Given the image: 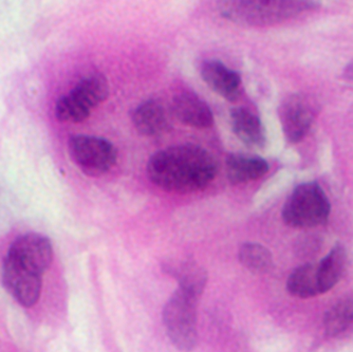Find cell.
Segmentation results:
<instances>
[{
	"mask_svg": "<svg viewBox=\"0 0 353 352\" xmlns=\"http://www.w3.org/2000/svg\"><path fill=\"white\" fill-rule=\"evenodd\" d=\"M227 177L232 184H243L263 178L269 172V163L259 156L234 153L227 160Z\"/></svg>",
	"mask_w": 353,
	"mask_h": 352,
	"instance_id": "obj_14",
	"label": "cell"
},
{
	"mask_svg": "<svg viewBox=\"0 0 353 352\" xmlns=\"http://www.w3.org/2000/svg\"><path fill=\"white\" fill-rule=\"evenodd\" d=\"M353 323V295L347 296L334 304L324 316L325 332L335 337L348 329Z\"/></svg>",
	"mask_w": 353,
	"mask_h": 352,
	"instance_id": "obj_18",
	"label": "cell"
},
{
	"mask_svg": "<svg viewBox=\"0 0 353 352\" xmlns=\"http://www.w3.org/2000/svg\"><path fill=\"white\" fill-rule=\"evenodd\" d=\"M240 264L252 273L265 274L274 266V260L269 248L263 244L247 242L239 250Z\"/></svg>",
	"mask_w": 353,
	"mask_h": 352,
	"instance_id": "obj_17",
	"label": "cell"
},
{
	"mask_svg": "<svg viewBox=\"0 0 353 352\" xmlns=\"http://www.w3.org/2000/svg\"><path fill=\"white\" fill-rule=\"evenodd\" d=\"M71 160L85 175L99 177L116 165L118 152L110 141L87 135L71 137L68 142Z\"/></svg>",
	"mask_w": 353,
	"mask_h": 352,
	"instance_id": "obj_6",
	"label": "cell"
},
{
	"mask_svg": "<svg viewBox=\"0 0 353 352\" xmlns=\"http://www.w3.org/2000/svg\"><path fill=\"white\" fill-rule=\"evenodd\" d=\"M8 256L27 269L43 275L52 262L53 248L50 240L43 235L29 233L14 240Z\"/></svg>",
	"mask_w": 353,
	"mask_h": 352,
	"instance_id": "obj_8",
	"label": "cell"
},
{
	"mask_svg": "<svg viewBox=\"0 0 353 352\" xmlns=\"http://www.w3.org/2000/svg\"><path fill=\"white\" fill-rule=\"evenodd\" d=\"M174 274L179 282L180 289L200 297L205 288L208 274L203 268L195 262H184L176 266Z\"/></svg>",
	"mask_w": 353,
	"mask_h": 352,
	"instance_id": "obj_19",
	"label": "cell"
},
{
	"mask_svg": "<svg viewBox=\"0 0 353 352\" xmlns=\"http://www.w3.org/2000/svg\"><path fill=\"white\" fill-rule=\"evenodd\" d=\"M344 77L353 83V59L350 63H347L346 67H345Z\"/></svg>",
	"mask_w": 353,
	"mask_h": 352,
	"instance_id": "obj_20",
	"label": "cell"
},
{
	"mask_svg": "<svg viewBox=\"0 0 353 352\" xmlns=\"http://www.w3.org/2000/svg\"><path fill=\"white\" fill-rule=\"evenodd\" d=\"M315 115L314 104L306 95L294 93L285 97L279 109L285 138L291 143L301 142L310 131Z\"/></svg>",
	"mask_w": 353,
	"mask_h": 352,
	"instance_id": "obj_7",
	"label": "cell"
},
{
	"mask_svg": "<svg viewBox=\"0 0 353 352\" xmlns=\"http://www.w3.org/2000/svg\"><path fill=\"white\" fill-rule=\"evenodd\" d=\"M287 290L291 295L303 300L321 295L316 275V264L309 262L293 270L292 273L288 277Z\"/></svg>",
	"mask_w": 353,
	"mask_h": 352,
	"instance_id": "obj_16",
	"label": "cell"
},
{
	"mask_svg": "<svg viewBox=\"0 0 353 352\" xmlns=\"http://www.w3.org/2000/svg\"><path fill=\"white\" fill-rule=\"evenodd\" d=\"M172 113L192 128L208 129L214 125V115L208 103L197 93L182 91L172 99Z\"/></svg>",
	"mask_w": 353,
	"mask_h": 352,
	"instance_id": "obj_10",
	"label": "cell"
},
{
	"mask_svg": "<svg viewBox=\"0 0 353 352\" xmlns=\"http://www.w3.org/2000/svg\"><path fill=\"white\" fill-rule=\"evenodd\" d=\"M217 163L211 153L194 144L174 145L159 150L148 163L150 182L165 192L190 194L211 184Z\"/></svg>",
	"mask_w": 353,
	"mask_h": 352,
	"instance_id": "obj_1",
	"label": "cell"
},
{
	"mask_svg": "<svg viewBox=\"0 0 353 352\" xmlns=\"http://www.w3.org/2000/svg\"><path fill=\"white\" fill-rule=\"evenodd\" d=\"M347 253L344 246L336 244L330 252L316 264L319 293H327L342 280L346 269Z\"/></svg>",
	"mask_w": 353,
	"mask_h": 352,
	"instance_id": "obj_15",
	"label": "cell"
},
{
	"mask_svg": "<svg viewBox=\"0 0 353 352\" xmlns=\"http://www.w3.org/2000/svg\"><path fill=\"white\" fill-rule=\"evenodd\" d=\"M315 1H225L220 6L225 19L251 27L275 25L319 7Z\"/></svg>",
	"mask_w": 353,
	"mask_h": 352,
	"instance_id": "obj_2",
	"label": "cell"
},
{
	"mask_svg": "<svg viewBox=\"0 0 353 352\" xmlns=\"http://www.w3.org/2000/svg\"><path fill=\"white\" fill-rule=\"evenodd\" d=\"M200 75L208 88L230 102H234L241 92V77L217 59H206L201 63Z\"/></svg>",
	"mask_w": 353,
	"mask_h": 352,
	"instance_id": "obj_11",
	"label": "cell"
},
{
	"mask_svg": "<svg viewBox=\"0 0 353 352\" xmlns=\"http://www.w3.org/2000/svg\"><path fill=\"white\" fill-rule=\"evenodd\" d=\"M331 204L322 186L315 181L301 183L283 204V222L293 228H312L328 222Z\"/></svg>",
	"mask_w": 353,
	"mask_h": 352,
	"instance_id": "obj_3",
	"label": "cell"
},
{
	"mask_svg": "<svg viewBox=\"0 0 353 352\" xmlns=\"http://www.w3.org/2000/svg\"><path fill=\"white\" fill-rule=\"evenodd\" d=\"M198 300L197 296L178 288L164 307L163 322L168 335L182 351H190L197 344Z\"/></svg>",
	"mask_w": 353,
	"mask_h": 352,
	"instance_id": "obj_5",
	"label": "cell"
},
{
	"mask_svg": "<svg viewBox=\"0 0 353 352\" xmlns=\"http://www.w3.org/2000/svg\"><path fill=\"white\" fill-rule=\"evenodd\" d=\"M3 284L8 291L23 307H32L39 302L41 292V275L27 269L7 255L3 264Z\"/></svg>",
	"mask_w": 353,
	"mask_h": 352,
	"instance_id": "obj_9",
	"label": "cell"
},
{
	"mask_svg": "<svg viewBox=\"0 0 353 352\" xmlns=\"http://www.w3.org/2000/svg\"><path fill=\"white\" fill-rule=\"evenodd\" d=\"M109 95V85L102 73H91L77 81L68 95L55 104V115L61 122L81 123L91 110L102 104Z\"/></svg>",
	"mask_w": 353,
	"mask_h": 352,
	"instance_id": "obj_4",
	"label": "cell"
},
{
	"mask_svg": "<svg viewBox=\"0 0 353 352\" xmlns=\"http://www.w3.org/2000/svg\"><path fill=\"white\" fill-rule=\"evenodd\" d=\"M231 125L236 137L252 148H263L267 143V133L261 117L251 109L236 107L231 110Z\"/></svg>",
	"mask_w": 353,
	"mask_h": 352,
	"instance_id": "obj_13",
	"label": "cell"
},
{
	"mask_svg": "<svg viewBox=\"0 0 353 352\" xmlns=\"http://www.w3.org/2000/svg\"><path fill=\"white\" fill-rule=\"evenodd\" d=\"M132 124L141 136H159L170 128V115L163 103L148 99L134 109Z\"/></svg>",
	"mask_w": 353,
	"mask_h": 352,
	"instance_id": "obj_12",
	"label": "cell"
}]
</instances>
